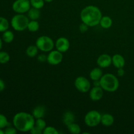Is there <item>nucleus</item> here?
Wrapping results in <instances>:
<instances>
[{
  "mask_svg": "<svg viewBox=\"0 0 134 134\" xmlns=\"http://www.w3.org/2000/svg\"><path fill=\"white\" fill-rule=\"evenodd\" d=\"M80 17L82 22L86 24L89 27H94L99 24L102 13L98 7L88 5L82 9Z\"/></svg>",
  "mask_w": 134,
  "mask_h": 134,
  "instance_id": "1",
  "label": "nucleus"
},
{
  "mask_svg": "<svg viewBox=\"0 0 134 134\" xmlns=\"http://www.w3.org/2000/svg\"><path fill=\"white\" fill-rule=\"evenodd\" d=\"M35 119L32 115L26 112L17 113L13 119V126L18 131L27 132L35 126Z\"/></svg>",
  "mask_w": 134,
  "mask_h": 134,
  "instance_id": "2",
  "label": "nucleus"
},
{
  "mask_svg": "<svg viewBox=\"0 0 134 134\" xmlns=\"http://www.w3.org/2000/svg\"><path fill=\"white\" fill-rule=\"evenodd\" d=\"M99 81L100 86L105 91L113 92L116 91L119 87V79L112 73H106L103 75Z\"/></svg>",
  "mask_w": 134,
  "mask_h": 134,
  "instance_id": "3",
  "label": "nucleus"
},
{
  "mask_svg": "<svg viewBox=\"0 0 134 134\" xmlns=\"http://www.w3.org/2000/svg\"><path fill=\"white\" fill-rule=\"evenodd\" d=\"M30 19L27 16L24 14H17L12 18L10 24L14 30L22 31L27 28Z\"/></svg>",
  "mask_w": 134,
  "mask_h": 134,
  "instance_id": "4",
  "label": "nucleus"
},
{
  "mask_svg": "<svg viewBox=\"0 0 134 134\" xmlns=\"http://www.w3.org/2000/svg\"><path fill=\"white\" fill-rule=\"evenodd\" d=\"M35 45L38 49L43 52H51L54 47V43L50 37L46 35H42L37 38L35 42Z\"/></svg>",
  "mask_w": 134,
  "mask_h": 134,
  "instance_id": "5",
  "label": "nucleus"
},
{
  "mask_svg": "<svg viewBox=\"0 0 134 134\" xmlns=\"http://www.w3.org/2000/svg\"><path fill=\"white\" fill-rule=\"evenodd\" d=\"M102 115L96 110L88 111L85 116V122L89 127H95L101 123Z\"/></svg>",
  "mask_w": 134,
  "mask_h": 134,
  "instance_id": "6",
  "label": "nucleus"
},
{
  "mask_svg": "<svg viewBox=\"0 0 134 134\" xmlns=\"http://www.w3.org/2000/svg\"><path fill=\"white\" fill-rule=\"evenodd\" d=\"M31 8V3L29 0H16L12 5V9L18 14L27 13Z\"/></svg>",
  "mask_w": 134,
  "mask_h": 134,
  "instance_id": "7",
  "label": "nucleus"
},
{
  "mask_svg": "<svg viewBox=\"0 0 134 134\" xmlns=\"http://www.w3.org/2000/svg\"><path fill=\"white\" fill-rule=\"evenodd\" d=\"M75 86L77 90L82 93H86L90 90L91 85L89 80L85 77L80 76L75 81Z\"/></svg>",
  "mask_w": 134,
  "mask_h": 134,
  "instance_id": "8",
  "label": "nucleus"
},
{
  "mask_svg": "<svg viewBox=\"0 0 134 134\" xmlns=\"http://www.w3.org/2000/svg\"><path fill=\"white\" fill-rule=\"evenodd\" d=\"M63 55L62 52H60L58 50L51 51L47 55V62L51 65H58L62 62Z\"/></svg>",
  "mask_w": 134,
  "mask_h": 134,
  "instance_id": "9",
  "label": "nucleus"
},
{
  "mask_svg": "<svg viewBox=\"0 0 134 134\" xmlns=\"http://www.w3.org/2000/svg\"><path fill=\"white\" fill-rule=\"evenodd\" d=\"M69 47H70V43H69V40L66 37H64L58 38L55 43V47L56 50L62 53L67 52L69 50Z\"/></svg>",
  "mask_w": 134,
  "mask_h": 134,
  "instance_id": "10",
  "label": "nucleus"
},
{
  "mask_svg": "<svg viewBox=\"0 0 134 134\" xmlns=\"http://www.w3.org/2000/svg\"><path fill=\"white\" fill-rule=\"evenodd\" d=\"M97 64L101 68H107L112 64V57L107 54H101L97 59Z\"/></svg>",
  "mask_w": 134,
  "mask_h": 134,
  "instance_id": "11",
  "label": "nucleus"
},
{
  "mask_svg": "<svg viewBox=\"0 0 134 134\" xmlns=\"http://www.w3.org/2000/svg\"><path fill=\"white\" fill-rule=\"evenodd\" d=\"M103 90L101 86H94L90 91V98L94 102L100 100L103 96Z\"/></svg>",
  "mask_w": 134,
  "mask_h": 134,
  "instance_id": "12",
  "label": "nucleus"
},
{
  "mask_svg": "<svg viewBox=\"0 0 134 134\" xmlns=\"http://www.w3.org/2000/svg\"><path fill=\"white\" fill-rule=\"evenodd\" d=\"M112 64L117 69L124 68L125 65V59L122 55L116 54L112 57Z\"/></svg>",
  "mask_w": 134,
  "mask_h": 134,
  "instance_id": "13",
  "label": "nucleus"
},
{
  "mask_svg": "<svg viewBox=\"0 0 134 134\" xmlns=\"http://www.w3.org/2000/svg\"><path fill=\"white\" fill-rule=\"evenodd\" d=\"M115 122V119L112 115L109 113H105L102 115V119H101V123L102 125L105 126H111Z\"/></svg>",
  "mask_w": 134,
  "mask_h": 134,
  "instance_id": "14",
  "label": "nucleus"
},
{
  "mask_svg": "<svg viewBox=\"0 0 134 134\" xmlns=\"http://www.w3.org/2000/svg\"><path fill=\"white\" fill-rule=\"evenodd\" d=\"M46 109L43 105L36 106L32 111V115L35 119L43 118L45 115Z\"/></svg>",
  "mask_w": 134,
  "mask_h": 134,
  "instance_id": "15",
  "label": "nucleus"
},
{
  "mask_svg": "<svg viewBox=\"0 0 134 134\" xmlns=\"http://www.w3.org/2000/svg\"><path fill=\"white\" fill-rule=\"evenodd\" d=\"M75 116L73 112L68 111L64 113L63 115V122L65 126H68L71 123L75 122Z\"/></svg>",
  "mask_w": 134,
  "mask_h": 134,
  "instance_id": "16",
  "label": "nucleus"
},
{
  "mask_svg": "<svg viewBox=\"0 0 134 134\" xmlns=\"http://www.w3.org/2000/svg\"><path fill=\"white\" fill-rule=\"evenodd\" d=\"M103 76V72L100 68H95L92 69L90 73V77L93 81H99Z\"/></svg>",
  "mask_w": 134,
  "mask_h": 134,
  "instance_id": "17",
  "label": "nucleus"
},
{
  "mask_svg": "<svg viewBox=\"0 0 134 134\" xmlns=\"http://www.w3.org/2000/svg\"><path fill=\"white\" fill-rule=\"evenodd\" d=\"M41 12L40 9H36L31 7L27 11V17L30 20H37L40 17Z\"/></svg>",
  "mask_w": 134,
  "mask_h": 134,
  "instance_id": "18",
  "label": "nucleus"
},
{
  "mask_svg": "<svg viewBox=\"0 0 134 134\" xmlns=\"http://www.w3.org/2000/svg\"><path fill=\"white\" fill-rule=\"evenodd\" d=\"M99 25L101 27L104 29H108L111 27L113 25V20L111 17L108 16H102L99 22Z\"/></svg>",
  "mask_w": 134,
  "mask_h": 134,
  "instance_id": "19",
  "label": "nucleus"
},
{
  "mask_svg": "<svg viewBox=\"0 0 134 134\" xmlns=\"http://www.w3.org/2000/svg\"><path fill=\"white\" fill-rule=\"evenodd\" d=\"M14 35L13 31H10V30H7V31H4L2 35V39L4 42L6 43H10L14 40Z\"/></svg>",
  "mask_w": 134,
  "mask_h": 134,
  "instance_id": "20",
  "label": "nucleus"
},
{
  "mask_svg": "<svg viewBox=\"0 0 134 134\" xmlns=\"http://www.w3.org/2000/svg\"><path fill=\"white\" fill-rule=\"evenodd\" d=\"M38 48L36 45H30L26 49V52L27 56L30 58H34L37 54Z\"/></svg>",
  "mask_w": 134,
  "mask_h": 134,
  "instance_id": "21",
  "label": "nucleus"
},
{
  "mask_svg": "<svg viewBox=\"0 0 134 134\" xmlns=\"http://www.w3.org/2000/svg\"><path fill=\"white\" fill-rule=\"evenodd\" d=\"M69 132L72 134H79L81 132V127L76 123L73 122L67 126Z\"/></svg>",
  "mask_w": 134,
  "mask_h": 134,
  "instance_id": "22",
  "label": "nucleus"
},
{
  "mask_svg": "<svg viewBox=\"0 0 134 134\" xmlns=\"http://www.w3.org/2000/svg\"><path fill=\"white\" fill-rule=\"evenodd\" d=\"M27 29L31 32H35L39 29V22L35 20H30L27 25Z\"/></svg>",
  "mask_w": 134,
  "mask_h": 134,
  "instance_id": "23",
  "label": "nucleus"
},
{
  "mask_svg": "<svg viewBox=\"0 0 134 134\" xmlns=\"http://www.w3.org/2000/svg\"><path fill=\"white\" fill-rule=\"evenodd\" d=\"M9 27V22L5 17L0 16V32L7 31Z\"/></svg>",
  "mask_w": 134,
  "mask_h": 134,
  "instance_id": "24",
  "label": "nucleus"
},
{
  "mask_svg": "<svg viewBox=\"0 0 134 134\" xmlns=\"http://www.w3.org/2000/svg\"><path fill=\"white\" fill-rule=\"evenodd\" d=\"M44 2L45 1L44 0H30L31 6L39 9H42L44 7Z\"/></svg>",
  "mask_w": 134,
  "mask_h": 134,
  "instance_id": "25",
  "label": "nucleus"
},
{
  "mask_svg": "<svg viewBox=\"0 0 134 134\" xmlns=\"http://www.w3.org/2000/svg\"><path fill=\"white\" fill-rule=\"evenodd\" d=\"M10 60V56L9 53L5 51H0V64H6Z\"/></svg>",
  "mask_w": 134,
  "mask_h": 134,
  "instance_id": "26",
  "label": "nucleus"
},
{
  "mask_svg": "<svg viewBox=\"0 0 134 134\" xmlns=\"http://www.w3.org/2000/svg\"><path fill=\"white\" fill-rule=\"evenodd\" d=\"M10 123L8 122L6 116L3 114L0 113V128L1 129H3L6 127L9 126H10Z\"/></svg>",
  "mask_w": 134,
  "mask_h": 134,
  "instance_id": "27",
  "label": "nucleus"
},
{
  "mask_svg": "<svg viewBox=\"0 0 134 134\" xmlns=\"http://www.w3.org/2000/svg\"><path fill=\"white\" fill-rule=\"evenodd\" d=\"M35 126L37 127V128H39L40 130L43 131V130L47 127V123H46L45 120H43V118L37 119H35Z\"/></svg>",
  "mask_w": 134,
  "mask_h": 134,
  "instance_id": "28",
  "label": "nucleus"
},
{
  "mask_svg": "<svg viewBox=\"0 0 134 134\" xmlns=\"http://www.w3.org/2000/svg\"><path fill=\"white\" fill-rule=\"evenodd\" d=\"M43 133L44 134H58V132L57 130L52 126H47L43 131Z\"/></svg>",
  "mask_w": 134,
  "mask_h": 134,
  "instance_id": "29",
  "label": "nucleus"
},
{
  "mask_svg": "<svg viewBox=\"0 0 134 134\" xmlns=\"http://www.w3.org/2000/svg\"><path fill=\"white\" fill-rule=\"evenodd\" d=\"M17 130L16 129L15 127H11V126H7L5 128V134H16L17 133Z\"/></svg>",
  "mask_w": 134,
  "mask_h": 134,
  "instance_id": "30",
  "label": "nucleus"
},
{
  "mask_svg": "<svg viewBox=\"0 0 134 134\" xmlns=\"http://www.w3.org/2000/svg\"><path fill=\"white\" fill-rule=\"evenodd\" d=\"M30 132L32 134H41L43 133V130H40L39 128L35 126H34L31 128V130L30 131Z\"/></svg>",
  "mask_w": 134,
  "mask_h": 134,
  "instance_id": "31",
  "label": "nucleus"
},
{
  "mask_svg": "<svg viewBox=\"0 0 134 134\" xmlns=\"http://www.w3.org/2000/svg\"><path fill=\"white\" fill-rule=\"evenodd\" d=\"M88 27L89 26H88V25H86V24L82 22L79 26L80 31H81V33H85L86 31H87L88 30Z\"/></svg>",
  "mask_w": 134,
  "mask_h": 134,
  "instance_id": "32",
  "label": "nucleus"
},
{
  "mask_svg": "<svg viewBox=\"0 0 134 134\" xmlns=\"http://www.w3.org/2000/svg\"><path fill=\"white\" fill-rule=\"evenodd\" d=\"M37 60L39 62H45L46 61H47V56L44 54H41L38 56Z\"/></svg>",
  "mask_w": 134,
  "mask_h": 134,
  "instance_id": "33",
  "label": "nucleus"
},
{
  "mask_svg": "<svg viewBox=\"0 0 134 134\" xmlns=\"http://www.w3.org/2000/svg\"><path fill=\"white\" fill-rule=\"evenodd\" d=\"M125 73V71H124V68H119L117 71V75L119 77H123Z\"/></svg>",
  "mask_w": 134,
  "mask_h": 134,
  "instance_id": "34",
  "label": "nucleus"
},
{
  "mask_svg": "<svg viewBox=\"0 0 134 134\" xmlns=\"http://www.w3.org/2000/svg\"><path fill=\"white\" fill-rule=\"evenodd\" d=\"M5 88V84L2 79H0V92L3 91Z\"/></svg>",
  "mask_w": 134,
  "mask_h": 134,
  "instance_id": "35",
  "label": "nucleus"
},
{
  "mask_svg": "<svg viewBox=\"0 0 134 134\" xmlns=\"http://www.w3.org/2000/svg\"><path fill=\"white\" fill-rule=\"evenodd\" d=\"M94 86H100V81H94Z\"/></svg>",
  "mask_w": 134,
  "mask_h": 134,
  "instance_id": "36",
  "label": "nucleus"
},
{
  "mask_svg": "<svg viewBox=\"0 0 134 134\" xmlns=\"http://www.w3.org/2000/svg\"><path fill=\"white\" fill-rule=\"evenodd\" d=\"M2 46H3V43H2V40L0 38V51H1V48H2Z\"/></svg>",
  "mask_w": 134,
  "mask_h": 134,
  "instance_id": "37",
  "label": "nucleus"
},
{
  "mask_svg": "<svg viewBox=\"0 0 134 134\" xmlns=\"http://www.w3.org/2000/svg\"><path fill=\"white\" fill-rule=\"evenodd\" d=\"M4 133H5L4 131L2 129H1V128H0V134H4Z\"/></svg>",
  "mask_w": 134,
  "mask_h": 134,
  "instance_id": "38",
  "label": "nucleus"
},
{
  "mask_svg": "<svg viewBox=\"0 0 134 134\" xmlns=\"http://www.w3.org/2000/svg\"><path fill=\"white\" fill-rule=\"evenodd\" d=\"M44 1L47 3H51V2H52L53 0H44Z\"/></svg>",
  "mask_w": 134,
  "mask_h": 134,
  "instance_id": "39",
  "label": "nucleus"
},
{
  "mask_svg": "<svg viewBox=\"0 0 134 134\" xmlns=\"http://www.w3.org/2000/svg\"><path fill=\"white\" fill-rule=\"evenodd\" d=\"M29 1H30V0H29Z\"/></svg>",
  "mask_w": 134,
  "mask_h": 134,
  "instance_id": "40",
  "label": "nucleus"
}]
</instances>
